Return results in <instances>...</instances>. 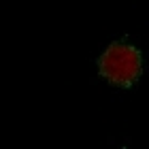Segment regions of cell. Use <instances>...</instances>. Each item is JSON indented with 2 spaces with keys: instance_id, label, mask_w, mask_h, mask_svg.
<instances>
[{
  "instance_id": "cell-1",
  "label": "cell",
  "mask_w": 149,
  "mask_h": 149,
  "mask_svg": "<svg viewBox=\"0 0 149 149\" xmlns=\"http://www.w3.org/2000/svg\"><path fill=\"white\" fill-rule=\"evenodd\" d=\"M100 74L117 87H132L143 72V56L128 43H113L98 60Z\"/></svg>"
}]
</instances>
